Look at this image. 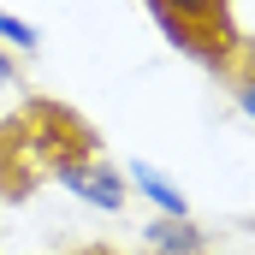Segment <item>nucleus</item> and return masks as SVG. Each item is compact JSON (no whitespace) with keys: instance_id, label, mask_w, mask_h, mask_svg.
I'll list each match as a JSON object with an SVG mask.
<instances>
[{"instance_id":"7","label":"nucleus","mask_w":255,"mask_h":255,"mask_svg":"<svg viewBox=\"0 0 255 255\" xmlns=\"http://www.w3.org/2000/svg\"><path fill=\"white\" fill-rule=\"evenodd\" d=\"M18 101V65L6 60V48H0V107H12Z\"/></svg>"},{"instance_id":"3","label":"nucleus","mask_w":255,"mask_h":255,"mask_svg":"<svg viewBox=\"0 0 255 255\" xmlns=\"http://www.w3.org/2000/svg\"><path fill=\"white\" fill-rule=\"evenodd\" d=\"M142 244L154 255H202L208 250V232H202L196 220H166V214H154V220L142 226Z\"/></svg>"},{"instance_id":"5","label":"nucleus","mask_w":255,"mask_h":255,"mask_svg":"<svg viewBox=\"0 0 255 255\" xmlns=\"http://www.w3.org/2000/svg\"><path fill=\"white\" fill-rule=\"evenodd\" d=\"M0 42H12V48L36 54V48H42V30H36L30 18H18V12H0Z\"/></svg>"},{"instance_id":"8","label":"nucleus","mask_w":255,"mask_h":255,"mask_svg":"<svg viewBox=\"0 0 255 255\" xmlns=\"http://www.w3.org/2000/svg\"><path fill=\"white\" fill-rule=\"evenodd\" d=\"M89 255H113V250H89Z\"/></svg>"},{"instance_id":"1","label":"nucleus","mask_w":255,"mask_h":255,"mask_svg":"<svg viewBox=\"0 0 255 255\" xmlns=\"http://www.w3.org/2000/svg\"><path fill=\"white\" fill-rule=\"evenodd\" d=\"M54 172H60V184L77 202H89L95 214H125V202H130V184L107 166V160H83V154H60L54 160Z\"/></svg>"},{"instance_id":"2","label":"nucleus","mask_w":255,"mask_h":255,"mask_svg":"<svg viewBox=\"0 0 255 255\" xmlns=\"http://www.w3.org/2000/svg\"><path fill=\"white\" fill-rule=\"evenodd\" d=\"M125 184L136 196H148L154 202V214H166V220H190V202H184V190L160 172V166H148V160H130L125 166Z\"/></svg>"},{"instance_id":"6","label":"nucleus","mask_w":255,"mask_h":255,"mask_svg":"<svg viewBox=\"0 0 255 255\" xmlns=\"http://www.w3.org/2000/svg\"><path fill=\"white\" fill-rule=\"evenodd\" d=\"M232 95H238V113H244V119H255V65H250V71H238Z\"/></svg>"},{"instance_id":"4","label":"nucleus","mask_w":255,"mask_h":255,"mask_svg":"<svg viewBox=\"0 0 255 255\" xmlns=\"http://www.w3.org/2000/svg\"><path fill=\"white\" fill-rule=\"evenodd\" d=\"M160 6H172L184 24H190L202 42H214V48H232V24H226V0H160Z\"/></svg>"}]
</instances>
